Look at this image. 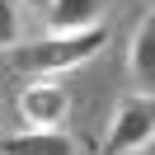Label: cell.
Wrapping results in <instances>:
<instances>
[{"label":"cell","instance_id":"6da1fadb","mask_svg":"<svg viewBox=\"0 0 155 155\" xmlns=\"http://www.w3.org/2000/svg\"><path fill=\"white\" fill-rule=\"evenodd\" d=\"M108 28H85V33H42L38 42H14L10 57L19 71H33V75H61V71L85 66L94 52H104Z\"/></svg>","mask_w":155,"mask_h":155},{"label":"cell","instance_id":"7a4b0ae2","mask_svg":"<svg viewBox=\"0 0 155 155\" xmlns=\"http://www.w3.org/2000/svg\"><path fill=\"white\" fill-rule=\"evenodd\" d=\"M155 136V104L150 94H127L122 104H117L113 122H108V141H104V155H136L146 150Z\"/></svg>","mask_w":155,"mask_h":155},{"label":"cell","instance_id":"3957f363","mask_svg":"<svg viewBox=\"0 0 155 155\" xmlns=\"http://www.w3.org/2000/svg\"><path fill=\"white\" fill-rule=\"evenodd\" d=\"M71 94L52 80H33L19 89V122L24 127H66Z\"/></svg>","mask_w":155,"mask_h":155},{"label":"cell","instance_id":"277c9868","mask_svg":"<svg viewBox=\"0 0 155 155\" xmlns=\"http://www.w3.org/2000/svg\"><path fill=\"white\" fill-rule=\"evenodd\" d=\"M0 155H80V141L66 127H24L0 136Z\"/></svg>","mask_w":155,"mask_h":155},{"label":"cell","instance_id":"5b68a950","mask_svg":"<svg viewBox=\"0 0 155 155\" xmlns=\"http://www.w3.org/2000/svg\"><path fill=\"white\" fill-rule=\"evenodd\" d=\"M108 0H47V33H85L104 24Z\"/></svg>","mask_w":155,"mask_h":155},{"label":"cell","instance_id":"8992f818","mask_svg":"<svg viewBox=\"0 0 155 155\" xmlns=\"http://www.w3.org/2000/svg\"><path fill=\"white\" fill-rule=\"evenodd\" d=\"M127 71H132V80H136V94H150V80H155V14L150 10H146L141 24L132 28Z\"/></svg>","mask_w":155,"mask_h":155},{"label":"cell","instance_id":"52a82bcc","mask_svg":"<svg viewBox=\"0 0 155 155\" xmlns=\"http://www.w3.org/2000/svg\"><path fill=\"white\" fill-rule=\"evenodd\" d=\"M24 33V14H19V0H0V47H14Z\"/></svg>","mask_w":155,"mask_h":155},{"label":"cell","instance_id":"ba28073f","mask_svg":"<svg viewBox=\"0 0 155 155\" xmlns=\"http://www.w3.org/2000/svg\"><path fill=\"white\" fill-rule=\"evenodd\" d=\"M24 5H28V10H47V0H24Z\"/></svg>","mask_w":155,"mask_h":155},{"label":"cell","instance_id":"9c48e42d","mask_svg":"<svg viewBox=\"0 0 155 155\" xmlns=\"http://www.w3.org/2000/svg\"><path fill=\"white\" fill-rule=\"evenodd\" d=\"M0 122H5V104H0Z\"/></svg>","mask_w":155,"mask_h":155}]
</instances>
